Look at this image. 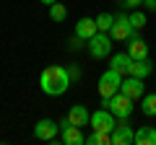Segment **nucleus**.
Segmentation results:
<instances>
[{
	"instance_id": "obj_1",
	"label": "nucleus",
	"mask_w": 156,
	"mask_h": 145,
	"mask_svg": "<svg viewBox=\"0 0 156 145\" xmlns=\"http://www.w3.org/2000/svg\"><path fill=\"white\" fill-rule=\"evenodd\" d=\"M73 78H70V70L62 65H50L42 70V75H39V88L44 91L47 96H52V99H57V96H62L68 88H70Z\"/></svg>"
},
{
	"instance_id": "obj_2",
	"label": "nucleus",
	"mask_w": 156,
	"mask_h": 145,
	"mask_svg": "<svg viewBox=\"0 0 156 145\" xmlns=\"http://www.w3.org/2000/svg\"><path fill=\"white\" fill-rule=\"evenodd\" d=\"M101 106L109 109L117 119H130V114H133V99H128L125 93H115L112 99H101Z\"/></svg>"
},
{
	"instance_id": "obj_3",
	"label": "nucleus",
	"mask_w": 156,
	"mask_h": 145,
	"mask_svg": "<svg viewBox=\"0 0 156 145\" xmlns=\"http://www.w3.org/2000/svg\"><path fill=\"white\" fill-rule=\"evenodd\" d=\"M120 86H122V72L109 67V70L101 72V78H99V96L101 99H112L115 93H120Z\"/></svg>"
},
{
	"instance_id": "obj_4",
	"label": "nucleus",
	"mask_w": 156,
	"mask_h": 145,
	"mask_svg": "<svg viewBox=\"0 0 156 145\" xmlns=\"http://www.w3.org/2000/svg\"><path fill=\"white\" fill-rule=\"evenodd\" d=\"M86 44H89V55L94 57V60H104L112 52V36L107 31H96Z\"/></svg>"
},
{
	"instance_id": "obj_5",
	"label": "nucleus",
	"mask_w": 156,
	"mask_h": 145,
	"mask_svg": "<svg viewBox=\"0 0 156 145\" xmlns=\"http://www.w3.org/2000/svg\"><path fill=\"white\" fill-rule=\"evenodd\" d=\"M135 31H138V29L130 23L128 16H115V23H112V29H109V36H112V42H130L135 36Z\"/></svg>"
},
{
	"instance_id": "obj_6",
	"label": "nucleus",
	"mask_w": 156,
	"mask_h": 145,
	"mask_svg": "<svg viewBox=\"0 0 156 145\" xmlns=\"http://www.w3.org/2000/svg\"><path fill=\"white\" fill-rule=\"evenodd\" d=\"M91 130H96V132H112V130L117 127V117L109 112V109H99V112L91 114Z\"/></svg>"
},
{
	"instance_id": "obj_7",
	"label": "nucleus",
	"mask_w": 156,
	"mask_h": 145,
	"mask_svg": "<svg viewBox=\"0 0 156 145\" xmlns=\"http://www.w3.org/2000/svg\"><path fill=\"white\" fill-rule=\"evenodd\" d=\"M135 143V130L128 119H117V127L112 130V145H130Z\"/></svg>"
},
{
	"instance_id": "obj_8",
	"label": "nucleus",
	"mask_w": 156,
	"mask_h": 145,
	"mask_svg": "<svg viewBox=\"0 0 156 145\" xmlns=\"http://www.w3.org/2000/svg\"><path fill=\"white\" fill-rule=\"evenodd\" d=\"M120 93H125L128 99H143L146 93V86H143V78H135V75H125L122 78V86H120Z\"/></svg>"
},
{
	"instance_id": "obj_9",
	"label": "nucleus",
	"mask_w": 156,
	"mask_h": 145,
	"mask_svg": "<svg viewBox=\"0 0 156 145\" xmlns=\"http://www.w3.org/2000/svg\"><path fill=\"white\" fill-rule=\"evenodd\" d=\"M60 137H62V143L65 145H83L86 143V137H83V132H81V127H76V124H70L68 122V117L60 122Z\"/></svg>"
},
{
	"instance_id": "obj_10",
	"label": "nucleus",
	"mask_w": 156,
	"mask_h": 145,
	"mask_svg": "<svg viewBox=\"0 0 156 145\" xmlns=\"http://www.w3.org/2000/svg\"><path fill=\"white\" fill-rule=\"evenodd\" d=\"M57 132H60V124L57 122H52V119H39L37 124H34V137L37 140H55L57 137Z\"/></svg>"
},
{
	"instance_id": "obj_11",
	"label": "nucleus",
	"mask_w": 156,
	"mask_h": 145,
	"mask_svg": "<svg viewBox=\"0 0 156 145\" xmlns=\"http://www.w3.org/2000/svg\"><path fill=\"white\" fill-rule=\"evenodd\" d=\"M68 122H70V124H76V127H86V124L91 122V117H89V109H86L83 104H76V106H70V109H68Z\"/></svg>"
},
{
	"instance_id": "obj_12",
	"label": "nucleus",
	"mask_w": 156,
	"mask_h": 145,
	"mask_svg": "<svg viewBox=\"0 0 156 145\" xmlns=\"http://www.w3.org/2000/svg\"><path fill=\"white\" fill-rule=\"evenodd\" d=\"M96 31H99V26H96V18H81V21L76 23V36H81L83 42H89Z\"/></svg>"
},
{
	"instance_id": "obj_13",
	"label": "nucleus",
	"mask_w": 156,
	"mask_h": 145,
	"mask_svg": "<svg viewBox=\"0 0 156 145\" xmlns=\"http://www.w3.org/2000/svg\"><path fill=\"white\" fill-rule=\"evenodd\" d=\"M130 65H133V57H130L128 52H122V55H112V57H109V67H115V70L122 72V75H130Z\"/></svg>"
},
{
	"instance_id": "obj_14",
	"label": "nucleus",
	"mask_w": 156,
	"mask_h": 145,
	"mask_svg": "<svg viewBox=\"0 0 156 145\" xmlns=\"http://www.w3.org/2000/svg\"><path fill=\"white\" fill-rule=\"evenodd\" d=\"M128 55L133 57V60H146V57H148V44H146L140 36H133L130 44H128Z\"/></svg>"
},
{
	"instance_id": "obj_15",
	"label": "nucleus",
	"mask_w": 156,
	"mask_h": 145,
	"mask_svg": "<svg viewBox=\"0 0 156 145\" xmlns=\"http://www.w3.org/2000/svg\"><path fill=\"white\" fill-rule=\"evenodd\" d=\"M151 72H154V65L148 62V57L146 60H133V65H130V75H135V78H148Z\"/></svg>"
},
{
	"instance_id": "obj_16",
	"label": "nucleus",
	"mask_w": 156,
	"mask_h": 145,
	"mask_svg": "<svg viewBox=\"0 0 156 145\" xmlns=\"http://www.w3.org/2000/svg\"><path fill=\"white\" fill-rule=\"evenodd\" d=\"M135 145H156V130L154 127H138L135 130Z\"/></svg>"
},
{
	"instance_id": "obj_17",
	"label": "nucleus",
	"mask_w": 156,
	"mask_h": 145,
	"mask_svg": "<svg viewBox=\"0 0 156 145\" xmlns=\"http://www.w3.org/2000/svg\"><path fill=\"white\" fill-rule=\"evenodd\" d=\"M140 112L146 117H156V93H143V99H140Z\"/></svg>"
},
{
	"instance_id": "obj_18",
	"label": "nucleus",
	"mask_w": 156,
	"mask_h": 145,
	"mask_svg": "<svg viewBox=\"0 0 156 145\" xmlns=\"http://www.w3.org/2000/svg\"><path fill=\"white\" fill-rule=\"evenodd\" d=\"M50 18L55 23H62L68 18V8L62 5V3H52V5H50Z\"/></svg>"
},
{
	"instance_id": "obj_19",
	"label": "nucleus",
	"mask_w": 156,
	"mask_h": 145,
	"mask_svg": "<svg viewBox=\"0 0 156 145\" xmlns=\"http://www.w3.org/2000/svg\"><path fill=\"white\" fill-rule=\"evenodd\" d=\"M112 23H115V16H112V13H99V16H96V26H99V31L109 34Z\"/></svg>"
},
{
	"instance_id": "obj_20",
	"label": "nucleus",
	"mask_w": 156,
	"mask_h": 145,
	"mask_svg": "<svg viewBox=\"0 0 156 145\" xmlns=\"http://www.w3.org/2000/svg\"><path fill=\"white\" fill-rule=\"evenodd\" d=\"M130 23H133L135 29H143L146 26V13H140V11H130Z\"/></svg>"
},
{
	"instance_id": "obj_21",
	"label": "nucleus",
	"mask_w": 156,
	"mask_h": 145,
	"mask_svg": "<svg viewBox=\"0 0 156 145\" xmlns=\"http://www.w3.org/2000/svg\"><path fill=\"white\" fill-rule=\"evenodd\" d=\"M120 5H122V8H130V11H135L138 5H143V0H120Z\"/></svg>"
},
{
	"instance_id": "obj_22",
	"label": "nucleus",
	"mask_w": 156,
	"mask_h": 145,
	"mask_svg": "<svg viewBox=\"0 0 156 145\" xmlns=\"http://www.w3.org/2000/svg\"><path fill=\"white\" fill-rule=\"evenodd\" d=\"M81 42H83L81 36H73L70 39V49H81Z\"/></svg>"
},
{
	"instance_id": "obj_23",
	"label": "nucleus",
	"mask_w": 156,
	"mask_h": 145,
	"mask_svg": "<svg viewBox=\"0 0 156 145\" xmlns=\"http://www.w3.org/2000/svg\"><path fill=\"white\" fill-rule=\"evenodd\" d=\"M68 70H70V78H73V80L81 78V70H78V67H68Z\"/></svg>"
},
{
	"instance_id": "obj_24",
	"label": "nucleus",
	"mask_w": 156,
	"mask_h": 145,
	"mask_svg": "<svg viewBox=\"0 0 156 145\" xmlns=\"http://www.w3.org/2000/svg\"><path fill=\"white\" fill-rule=\"evenodd\" d=\"M146 8H148V11H156V0H148V3H143Z\"/></svg>"
},
{
	"instance_id": "obj_25",
	"label": "nucleus",
	"mask_w": 156,
	"mask_h": 145,
	"mask_svg": "<svg viewBox=\"0 0 156 145\" xmlns=\"http://www.w3.org/2000/svg\"><path fill=\"white\" fill-rule=\"evenodd\" d=\"M39 3H44V5H52V3H57V0H39Z\"/></svg>"
},
{
	"instance_id": "obj_26",
	"label": "nucleus",
	"mask_w": 156,
	"mask_h": 145,
	"mask_svg": "<svg viewBox=\"0 0 156 145\" xmlns=\"http://www.w3.org/2000/svg\"><path fill=\"white\" fill-rule=\"evenodd\" d=\"M143 3H148V0H143Z\"/></svg>"
}]
</instances>
